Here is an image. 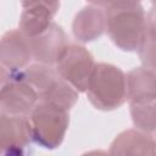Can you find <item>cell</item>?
Wrapping results in <instances>:
<instances>
[{
	"label": "cell",
	"mask_w": 156,
	"mask_h": 156,
	"mask_svg": "<svg viewBox=\"0 0 156 156\" xmlns=\"http://www.w3.org/2000/svg\"><path fill=\"white\" fill-rule=\"evenodd\" d=\"M126 87L124 74L118 67L99 63L94 67L89 79L88 98L98 108H116L127 98Z\"/></svg>",
	"instance_id": "obj_1"
},
{
	"label": "cell",
	"mask_w": 156,
	"mask_h": 156,
	"mask_svg": "<svg viewBox=\"0 0 156 156\" xmlns=\"http://www.w3.org/2000/svg\"><path fill=\"white\" fill-rule=\"evenodd\" d=\"M107 29L112 40L123 50H134L141 45L146 21L144 11L136 5L108 9Z\"/></svg>",
	"instance_id": "obj_2"
},
{
	"label": "cell",
	"mask_w": 156,
	"mask_h": 156,
	"mask_svg": "<svg viewBox=\"0 0 156 156\" xmlns=\"http://www.w3.org/2000/svg\"><path fill=\"white\" fill-rule=\"evenodd\" d=\"M33 140L44 147H57L65 135L68 124L67 108L41 101L33 107L28 118Z\"/></svg>",
	"instance_id": "obj_3"
},
{
	"label": "cell",
	"mask_w": 156,
	"mask_h": 156,
	"mask_svg": "<svg viewBox=\"0 0 156 156\" xmlns=\"http://www.w3.org/2000/svg\"><path fill=\"white\" fill-rule=\"evenodd\" d=\"M56 62L57 73L69 82L74 89L79 91L88 89L94 66L91 55L83 46L67 45Z\"/></svg>",
	"instance_id": "obj_4"
},
{
	"label": "cell",
	"mask_w": 156,
	"mask_h": 156,
	"mask_svg": "<svg viewBox=\"0 0 156 156\" xmlns=\"http://www.w3.org/2000/svg\"><path fill=\"white\" fill-rule=\"evenodd\" d=\"M127 95L132 104H147L156 100V76L151 69L138 68L129 73Z\"/></svg>",
	"instance_id": "obj_5"
},
{
	"label": "cell",
	"mask_w": 156,
	"mask_h": 156,
	"mask_svg": "<svg viewBox=\"0 0 156 156\" xmlns=\"http://www.w3.org/2000/svg\"><path fill=\"white\" fill-rule=\"evenodd\" d=\"M134 123L144 130L156 129V100L147 104H132Z\"/></svg>",
	"instance_id": "obj_6"
},
{
	"label": "cell",
	"mask_w": 156,
	"mask_h": 156,
	"mask_svg": "<svg viewBox=\"0 0 156 156\" xmlns=\"http://www.w3.org/2000/svg\"><path fill=\"white\" fill-rule=\"evenodd\" d=\"M91 2H95V4H100V5H104L108 9H112V7H117V6H126V5H136L139 0H89Z\"/></svg>",
	"instance_id": "obj_7"
},
{
	"label": "cell",
	"mask_w": 156,
	"mask_h": 156,
	"mask_svg": "<svg viewBox=\"0 0 156 156\" xmlns=\"http://www.w3.org/2000/svg\"><path fill=\"white\" fill-rule=\"evenodd\" d=\"M152 2H154V4H156V0H152Z\"/></svg>",
	"instance_id": "obj_8"
}]
</instances>
